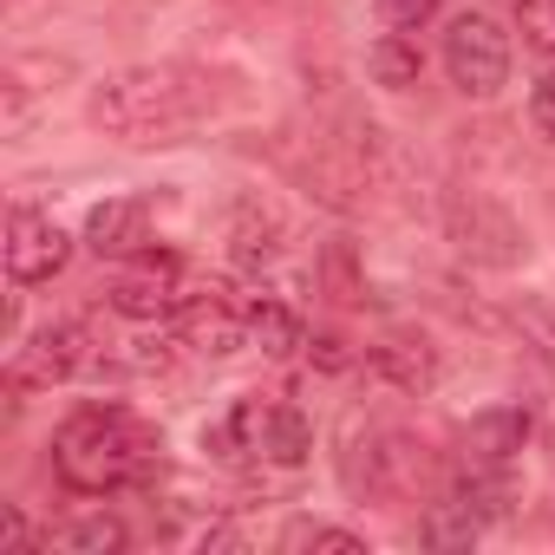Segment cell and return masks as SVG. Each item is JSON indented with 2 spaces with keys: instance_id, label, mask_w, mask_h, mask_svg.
Returning a JSON list of instances; mask_svg holds the SVG:
<instances>
[{
  "instance_id": "cell-1",
  "label": "cell",
  "mask_w": 555,
  "mask_h": 555,
  "mask_svg": "<svg viewBox=\"0 0 555 555\" xmlns=\"http://www.w3.org/2000/svg\"><path fill=\"white\" fill-rule=\"evenodd\" d=\"M157 464V438L144 418H131L125 405H86L53 431V470L66 490L79 496H112L144 483Z\"/></svg>"
},
{
  "instance_id": "cell-2",
  "label": "cell",
  "mask_w": 555,
  "mask_h": 555,
  "mask_svg": "<svg viewBox=\"0 0 555 555\" xmlns=\"http://www.w3.org/2000/svg\"><path fill=\"white\" fill-rule=\"evenodd\" d=\"M92 125L118 144H170L203 118V92L177 66H131L92 86Z\"/></svg>"
},
{
  "instance_id": "cell-3",
  "label": "cell",
  "mask_w": 555,
  "mask_h": 555,
  "mask_svg": "<svg viewBox=\"0 0 555 555\" xmlns=\"http://www.w3.org/2000/svg\"><path fill=\"white\" fill-rule=\"evenodd\" d=\"M444 235H451L457 255H470L477 268H516V261L529 255L522 222H516L496 196H483V190H457V196L444 203Z\"/></svg>"
},
{
  "instance_id": "cell-4",
  "label": "cell",
  "mask_w": 555,
  "mask_h": 555,
  "mask_svg": "<svg viewBox=\"0 0 555 555\" xmlns=\"http://www.w3.org/2000/svg\"><path fill=\"white\" fill-rule=\"evenodd\" d=\"M444 73L464 99H496L509 86V34L490 14H457L444 27Z\"/></svg>"
},
{
  "instance_id": "cell-5",
  "label": "cell",
  "mask_w": 555,
  "mask_h": 555,
  "mask_svg": "<svg viewBox=\"0 0 555 555\" xmlns=\"http://www.w3.org/2000/svg\"><path fill=\"white\" fill-rule=\"evenodd\" d=\"M92 366H99V347H92L86 321H47L34 340L14 347V360H8V386H14V392H40V386H66V379H79V373H92Z\"/></svg>"
},
{
  "instance_id": "cell-6",
  "label": "cell",
  "mask_w": 555,
  "mask_h": 555,
  "mask_svg": "<svg viewBox=\"0 0 555 555\" xmlns=\"http://www.w3.org/2000/svg\"><path fill=\"white\" fill-rule=\"evenodd\" d=\"M196 288H190V274L177 268V255H144L138 268H125L118 282L105 288V308L112 314H125V321H144V327H157L164 314H183V301H190Z\"/></svg>"
},
{
  "instance_id": "cell-7",
  "label": "cell",
  "mask_w": 555,
  "mask_h": 555,
  "mask_svg": "<svg viewBox=\"0 0 555 555\" xmlns=\"http://www.w3.org/2000/svg\"><path fill=\"white\" fill-rule=\"evenodd\" d=\"M8 282L14 288H40V282H53V274L73 261V235L53 222V216H40V209H14L8 216Z\"/></svg>"
},
{
  "instance_id": "cell-8",
  "label": "cell",
  "mask_w": 555,
  "mask_h": 555,
  "mask_svg": "<svg viewBox=\"0 0 555 555\" xmlns=\"http://www.w3.org/2000/svg\"><path fill=\"white\" fill-rule=\"evenodd\" d=\"M183 327V347L190 353H209V360H229V353H242L248 347V308H235L222 288H196L190 301H183V314H177Z\"/></svg>"
},
{
  "instance_id": "cell-9",
  "label": "cell",
  "mask_w": 555,
  "mask_h": 555,
  "mask_svg": "<svg viewBox=\"0 0 555 555\" xmlns=\"http://www.w3.org/2000/svg\"><path fill=\"white\" fill-rule=\"evenodd\" d=\"M425 470H431L425 444H412V438L386 431V438H373V444H366V464H353L347 477H353V483H366V496H412V490L425 483Z\"/></svg>"
},
{
  "instance_id": "cell-10",
  "label": "cell",
  "mask_w": 555,
  "mask_h": 555,
  "mask_svg": "<svg viewBox=\"0 0 555 555\" xmlns=\"http://www.w3.org/2000/svg\"><path fill=\"white\" fill-rule=\"evenodd\" d=\"M529 431H535V418L522 405H490V412H477L464 425V464L470 470H503L529 444Z\"/></svg>"
},
{
  "instance_id": "cell-11",
  "label": "cell",
  "mask_w": 555,
  "mask_h": 555,
  "mask_svg": "<svg viewBox=\"0 0 555 555\" xmlns=\"http://www.w3.org/2000/svg\"><path fill=\"white\" fill-rule=\"evenodd\" d=\"M144 242H151V203H144V196H105V203L86 216V248H92V255L125 261V255H138Z\"/></svg>"
},
{
  "instance_id": "cell-12",
  "label": "cell",
  "mask_w": 555,
  "mask_h": 555,
  "mask_svg": "<svg viewBox=\"0 0 555 555\" xmlns=\"http://www.w3.org/2000/svg\"><path fill=\"white\" fill-rule=\"evenodd\" d=\"M261 418H268V399H229L203 425V451L216 464H261Z\"/></svg>"
},
{
  "instance_id": "cell-13",
  "label": "cell",
  "mask_w": 555,
  "mask_h": 555,
  "mask_svg": "<svg viewBox=\"0 0 555 555\" xmlns=\"http://www.w3.org/2000/svg\"><path fill=\"white\" fill-rule=\"evenodd\" d=\"M366 373L379 386L405 392V399H425L438 386V347H425V340H379V347H366Z\"/></svg>"
},
{
  "instance_id": "cell-14",
  "label": "cell",
  "mask_w": 555,
  "mask_h": 555,
  "mask_svg": "<svg viewBox=\"0 0 555 555\" xmlns=\"http://www.w3.org/2000/svg\"><path fill=\"white\" fill-rule=\"evenodd\" d=\"M308 451H314V425H308L295 405L268 399V418H261V464H274V470H301Z\"/></svg>"
},
{
  "instance_id": "cell-15",
  "label": "cell",
  "mask_w": 555,
  "mask_h": 555,
  "mask_svg": "<svg viewBox=\"0 0 555 555\" xmlns=\"http://www.w3.org/2000/svg\"><path fill=\"white\" fill-rule=\"evenodd\" d=\"M366 73H373V86H386V92H412V86L425 79V53H418L412 34L386 27V34L366 47Z\"/></svg>"
},
{
  "instance_id": "cell-16",
  "label": "cell",
  "mask_w": 555,
  "mask_h": 555,
  "mask_svg": "<svg viewBox=\"0 0 555 555\" xmlns=\"http://www.w3.org/2000/svg\"><path fill=\"white\" fill-rule=\"evenodd\" d=\"M477 535H483V509H477L464 490H451L444 503H431L425 522H418V542H425V548H470Z\"/></svg>"
},
{
  "instance_id": "cell-17",
  "label": "cell",
  "mask_w": 555,
  "mask_h": 555,
  "mask_svg": "<svg viewBox=\"0 0 555 555\" xmlns=\"http://www.w3.org/2000/svg\"><path fill=\"white\" fill-rule=\"evenodd\" d=\"M248 340H255L268 360H282V353L308 347V327H301V314H295L288 301H274V295H255V301H248Z\"/></svg>"
},
{
  "instance_id": "cell-18",
  "label": "cell",
  "mask_w": 555,
  "mask_h": 555,
  "mask_svg": "<svg viewBox=\"0 0 555 555\" xmlns=\"http://www.w3.org/2000/svg\"><path fill=\"white\" fill-rule=\"evenodd\" d=\"M282 548H295V555H366V535L334 529V522H288Z\"/></svg>"
},
{
  "instance_id": "cell-19",
  "label": "cell",
  "mask_w": 555,
  "mask_h": 555,
  "mask_svg": "<svg viewBox=\"0 0 555 555\" xmlns=\"http://www.w3.org/2000/svg\"><path fill=\"white\" fill-rule=\"evenodd\" d=\"M60 542H66L73 555H118V548L131 542V529H125L118 516H105V509H99V516H79Z\"/></svg>"
},
{
  "instance_id": "cell-20",
  "label": "cell",
  "mask_w": 555,
  "mask_h": 555,
  "mask_svg": "<svg viewBox=\"0 0 555 555\" xmlns=\"http://www.w3.org/2000/svg\"><path fill=\"white\" fill-rule=\"evenodd\" d=\"M516 27L535 53H555V0H522L516 8Z\"/></svg>"
},
{
  "instance_id": "cell-21",
  "label": "cell",
  "mask_w": 555,
  "mask_h": 555,
  "mask_svg": "<svg viewBox=\"0 0 555 555\" xmlns=\"http://www.w3.org/2000/svg\"><path fill=\"white\" fill-rule=\"evenodd\" d=\"M373 14H379L386 27H399V34H412V27H425V21L438 14V0H373Z\"/></svg>"
},
{
  "instance_id": "cell-22",
  "label": "cell",
  "mask_w": 555,
  "mask_h": 555,
  "mask_svg": "<svg viewBox=\"0 0 555 555\" xmlns=\"http://www.w3.org/2000/svg\"><path fill=\"white\" fill-rule=\"evenodd\" d=\"M529 125L555 144V73H542V79H535V92H529Z\"/></svg>"
},
{
  "instance_id": "cell-23",
  "label": "cell",
  "mask_w": 555,
  "mask_h": 555,
  "mask_svg": "<svg viewBox=\"0 0 555 555\" xmlns=\"http://www.w3.org/2000/svg\"><path fill=\"white\" fill-rule=\"evenodd\" d=\"M308 360H314L321 373H347V366H353L347 340H334V334H308Z\"/></svg>"
},
{
  "instance_id": "cell-24",
  "label": "cell",
  "mask_w": 555,
  "mask_h": 555,
  "mask_svg": "<svg viewBox=\"0 0 555 555\" xmlns=\"http://www.w3.org/2000/svg\"><path fill=\"white\" fill-rule=\"evenodd\" d=\"M21 548H34V529H27V516L8 503V509H0V555H21Z\"/></svg>"
},
{
  "instance_id": "cell-25",
  "label": "cell",
  "mask_w": 555,
  "mask_h": 555,
  "mask_svg": "<svg viewBox=\"0 0 555 555\" xmlns=\"http://www.w3.org/2000/svg\"><path fill=\"white\" fill-rule=\"evenodd\" d=\"M327 282H334V295H340V301H353V295H360V282H353V255H347L340 242L327 248Z\"/></svg>"
}]
</instances>
